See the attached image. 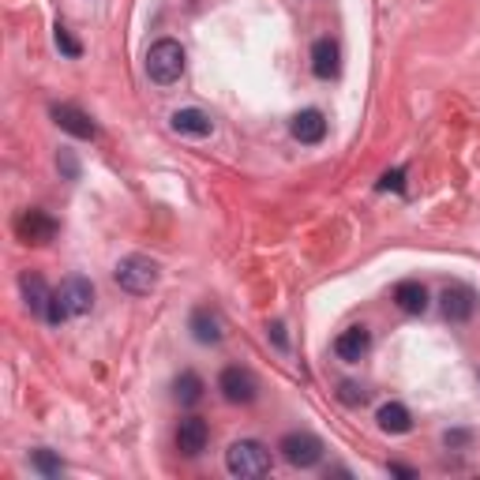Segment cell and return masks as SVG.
I'll list each match as a JSON object with an SVG mask.
<instances>
[{"instance_id":"obj_16","label":"cell","mask_w":480,"mask_h":480,"mask_svg":"<svg viewBox=\"0 0 480 480\" xmlns=\"http://www.w3.org/2000/svg\"><path fill=\"white\" fill-rule=\"evenodd\" d=\"M323 135H327V121L319 109H304L293 117V139H300V143H319Z\"/></svg>"},{"instance_id":"obj_25","label":"cell","mask_w":480,"mask_h":480,"mask_svg":"<svg viewBox=\"0 0 480 480\" xmlns=\"http://www.w3.org/2000/svg\"><path fill=\"white\" fill-rule=\"evenodd\" d=\"M390 473H394V476H416L409 465H390Z\"/></svg>"},{"instance_id":"obj_11","label":"cell","mask_w":480,"mask_h":480,"mask_svg":"<svg viewBox=\"0 0 480 480\" xmlns=\"http://www.w3.org/2000/svg\"><path fill=\"white\" fill-rule=\"evenodd\" d=\"M53 121H56V128H64L75 139H94L98 135V124L75 105H53Z\"/></svg>"},{"instance_id":"obj_17","label":"cell","mask_w":480,"mask_h":480,"mask_svg":"<svg viewBox=\"0 0 480 480\" xmlns=\"http://www.w3.org/2000/svg\"><path fill=\"white\" fill-rule=\"evenodd\" d=\"M376 420H379V428H383L387 436H406V432L413 428L409 409H406V406H398V402H387V406L376 413Z\"/></svg>"},{"instance_id":"obj_12","label":"cell","mask_w":480,"mask_h":480,"mask_svg":"<svg viewBox=\"0 0 480 480\" xmlns=\"http://www.w3.org/2000/svg\"><path fill=\"white\" fill-rule=\"evenodd\" d=\"M188 327L195 334V342H203V346H218L225 338V319L214 312V308H195Z\"/></svg>"},{"instance_id":"obj_23","label":"cell","mask_w":480,"mask_h":480,"mask_svg":"<svg viewBox=\"0 0 480 480\" xmlns=\"http://www.w3.org/2000/svg\"><path fill=\"white\" fill-rule=\"evenodd\" d=\"M56 169H61L68 181H79V162H75L72 151H61V154H56Z\"/></svg>"},{"instance_id":"obj_15","label":"cell","mask_w":480,"mask_h":480,"mask_svg":"<svg viewBox=\"0 0 480 480\" xmlns=\"http://www.w3.org/2000/svg\"><path fill=\"white\" fill-rule=\"evenodd\" d=\"M173 132L177 135H195V139H203L214 132V121L207 117L203 109H177L173 113Z\"/></svg>"},{"instance_id":"obj_6","label":"cell","mask_w":480,"mask_h":480,"mask_svg":"<svg viewBox=\"0 0 480 480\" xmlns=\"http://www.w3.org/2000/svg\"><path fill=\"white\" fill-rule=\"evenodd\" d=\"M218 390H221V398H225V402L248 406V402H256L260 383H256V376H251L248 368H225L221 379H218Z\"/></svg>"},{"instance_id":"obj_14","label":"cell","mask_w":480,"mask_h":480,"mask_svg":"<svg viewBox=\"0 0 480 480\" xmlns=\"http://www.w3.org/2000/svg\"><path fill=\"white\" fill-rule=\"evenodd\" d=\"M19 289H23V297H26V308H31L34 316H45V312H49L53 289L45 286V278H42V274H31V270H26V274L19 278Z\"/></svg>"},{"instance_id":"obj_1","label":"cell","mask_w":480,"mask_h":480,"mask_svg":"<svg viewBox=\"0 0 480 480\" xmlns=\"http://www.w3.org/2000/svg\"><path fill=\"white\" fill-rule=\"evenodd\" d=\"M94 308V286L83 274H72L64 278L61 286L53 289V300H49V312H45V323L49 327H61L68 319H79V316H87Z\"/></svg>"},{"instance_id":"obj_13","label":"cell","mask_w":480,"mask_h":480,"mask_svg":"<svg viewBox=\"0 0 480 480\" xmlns=\"http://www.w3.org/2000/svg\"><path fill=\"white\" fill-rule=\"evenodd\" d=\"M394 304H398L406 316H425L428 312V289L420 286V281H398V286H394Z\"/></svg>"},{"instance_id":"obj_3","label":"cell","mask_w":480,"mask_h":480,"mask_svg":"<svg viewBox=\"0 0 480 480\" xmlns=\"http://www.w3.org/2000/svg\"><path fill=\"white\" fill-rule=\"evenodd\" d=\"M113 278H117V286L132 297H147L154 286H158V263L151 256H128L117 263V270H113Z\"/></svg>"},{"instance_id":"obj_10","label":"cell","mask_w":480,"mask_h":480,"mask_svg":"<svg viewBox=\"0 0 480 480\" xmlns=\"http://www.w3.org/2000/svg\"><path fill=\"white\" fill-rule=\"evenodd\" d=\"M368 349H372L368 327H349V330H342L334 338V353H338V360H346V364H357Z\"/></svg>"},{"instance_id":"obj_5","label":"cell","mask_w":480,"mask_h":480,"mask_svg":"<svg viewBox=\"0 0 480 480\" xmlns=\"http://www.w3.org/2000/svg\"><path fill=\"white\" fill-rule=\"evenodd\" d=\"M278 450H281V458H286L293 469H312L323 458V443L312 432H289L286 439L278 443Z\"/></svg>"},{"instance_id":"obj_7","label":"cell","mask_w":480,"mask_h":480,"mask_svg":"<svg viewBox=\"0 0 480 480\" xmlns=\"http://www.w3.org/2000/svg\"><path fill=\"white\" fill-rule=\"evenodd\" d=\"M15 233L23 244H49L56 237V221L45 211H23L15 218Z\"/></svg>"},{"instance_id":"obj_22","label":"cell","mask_w":480,"mask_h":480,"mask_svg":"<svg viewBox=\"0 0 480 480\" xmlns=\"http://www.w3.org/2000/svg\"><path fill=\"white\" fill-rule=\"evenodd\" d=\"M56 45H61L64 56H79V53H83V45L68 34V26H61V23H56Z\"/></svg>"},{"instance_id":"obj_8","label":"cell","mask_w":480,"mask_h":480,"mask_svg":"<svg viewBox=\"0 0 480 480\" xmlns=\"http://www.w3.org/2000/svg\"><path fill=\"white\" fill-rule=\"evenodd\" d=\"M439 304H443V316H446L450 323H465V319H473V312H476V293H473L469 286H462V281H455V286L443 289Z\"/></svg>"},{"instance_id":"obj_18","label":"cell","mask_w":480,"mask_h":480,"mask_svg":"<svg viewBox=\"0 0 480 480\" xmlns=\"http://www.w3.org/2000/svg\"><path fill=\"white\" fill-rule=\"evenodd\" d=\"M338 45L330 42V38H319L316 45H312V72L319 75V79H334L338 75Z\"/></svg>"},{"instance_id":"obj_21","label":"cell","mask_w":480,"mask_h":480,"mask_svg":"<svg viewBox=\"0 0 480 480\" xmlns=\"http://www.w3.org/2000/svg\"><path fill=\"white\" fill-rule=\"evenodd\" d=\"M338 398H342L346 406H364V402H368V390L357 387V383H342V390H338Z\"/></svg>"},{"instance_id":"obj_4","label":"cell","mask_w":480,"mask_h":480,"mask_svg":"<svg viewBox=\"0 0 480 480\" xmlns=\"http://www.w3.org/2000/svg\"><path fill=\"white\" fill-rule=\"evenodd\" d=\"M225 465L233 476H267L270 473V450L256 439H240L225 450Z\"/></svg>"},{"instance_id":"obj_9","label":"cell","mask_w":480,"mask_h":480,"mask_svg":"<svg viewBox=\"0 0 480 480\" xmlns=\"http://www.w3.org/2000/svg\"><path fill=\"white\" fill-rule=\"evenodd\" d=\"M207 439H211V428H207L203 416H184L181 425H177V450H181L184 458L203 455V450H207Z\"/></svg>"},{"instance_id":"obj_24","label":"cell","mask_w":480,"mask_h":480,"mask_svg":"<svg viewBox=\"0 0 480 480\" xmlns=\"http://www.w3.org/2000/svg\"><path fill=\"white\" fill-rule=\"evenodd\" d=\"M402 181H406V173H402V169H394V173H383V181H379V188L383 191H402Z\"/></svg>"},{"instance_id":"obj_2","label":"cell","mask_w":480,"mask_h":480,"mask_svg":"<svg viewBox=\"0 0 480 480\" xmlns=\"http://www.w3.org/2000/svg\"><path fill=\"white\" fill-rule=\"evenodd\" d=\"M147 75L151 83H158V87H173V83L184 75V49L181 42L173 38H162L147 49Z\"/></svg>"},{"instance_id":"obj_20","label":"cell","mask_w":480,"mask_h":480,"mask_svg":"<svg viewBox=\"0 0 480 480\" xmlns=\"http://www.w3.org/2000/svg\"><path fill=\"white\" fill-rule=\"evenodd\" d=\"M31 465H34L42 476H61V473H64V462L56 458V455H49V450H34V455H31Z\"/></svg>"},{"instance_id":"obj_19","label":"cell","mask_w":480,"mask_h":480,"mask_svg":"<svg viewBox=\"0 0 480 480\" xmlns=\"http://www.w3.org/2000/svg\"><path fill=\"white\" fill-rule=\"evenodd\" d=\"M173 394H177V402H181V406H195V402L203 398V379L195 376V372H181Z\"/></svg>"}]
</instances>
